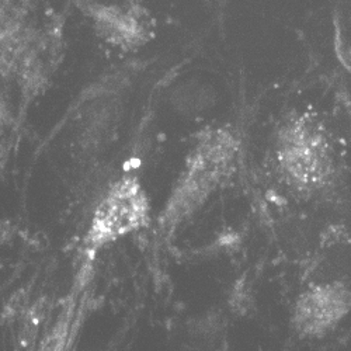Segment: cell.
Instances as JSON below:
<instances>
[{"mask_svg":"<svg viewBox=\"0 0 351 351\" xmlns=\"http://www.w3.org/2000/svg\"><path fill=\"white\" fill-rule=\"evenodd\" d=\"M276 167L287 187L311 198L333 182L336 162L328 134L308 115L289 120L276 141Z\"/></svg>","mask_w":351,"mask_h":351,"instance_id":"7a4b0ae2","label":"cell"},{"mask_svg":"<svg viewBox=\"0 0 351 351\" xmlns=\"http://www.w3.org/2000/svg\"><path fill=\"white\" fill-rule=\"evenodd\" d=\"M96 20L103 34L117 44H136L145 36V24L142 17L134 10L120 8H104L96 13Z\"/></svg>","mask_w":351,"mask_h":351,"instance_id":"5b68a950","label":"cell"},{"mask_svg":"<svg viewBox=\"0 0 351 351\" xmlns=\"http://www.w3.org/2000/svg\"><path fill=\"white\" fill-rule=\"evenodd\" d=\"M351 313V288L343 281H320L298 295L291 315L292 329L301 339H324Z\"/></svg>","mask_w":351,"mask_h":351,"instance_id":"277c9868","label":"cell"},{"mask_svg":"<svg viewBox=\"0 0 351 351\" xmlns=\"http://www.w3.org/2000/svg\"><path fill=\"white\" fill-rule=\"evenodd\" d=\"M239 142L223 128L207 130L198 138L174 182L159 225L170 233L198 213L238 170Z\"/></svg>","mask_w":351,"mask_h":351,"instance_id":"6da1fadb","label":"cell"},{"mask_svg":"<svg viewBox=\"0 0 351 351\" xmlns=\"http://www.w3.org/2000/svg\"><path fill=\"white\" fill-rule=\"evenodd\" d=\"M151 221V201L134 174L115 180L100 198L87 229L86 243L99 250L143 229Z\"/></svg>","mask_w":351,"mask_h":351,"instance_id":"3957f363","label":"cell"},{"mask_svg":"<svg viewBox=\"0 0 351 351\" xmlns=\"http://www.w3.org/2000/svg\"><path fill=\"white\" fill-rule=\"evenodd\" d=\"M173 100L176 107L187 112H199L213 101L210 92L199 86H183L173 95Z\"/></svg>","mask_w":351,"mask_h":351,"instance_id":"8992f818","label":"cell"}]
</instances>
